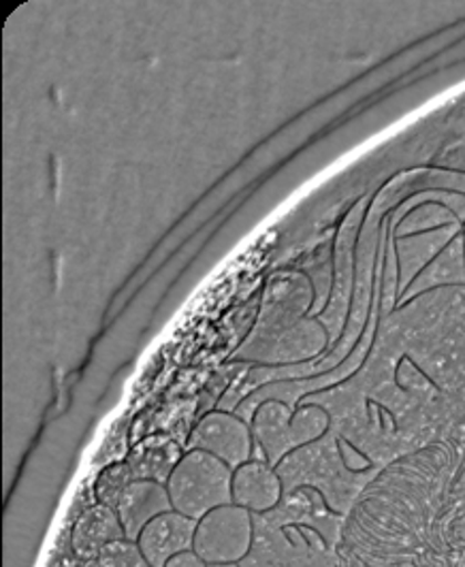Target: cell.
<instances>
[{"label": "cell", "mask_w": 465, "mask_h": 567, "mask_svg": "<svg viewBox=\"0 0 465 567\" xmlns=\"http://www.w3.org/2000/svg\"><path fill=\"white\" fill-rule=\"evenodd\" d=\"M232 470L205 451H188L167 481L175 512L195 520L232 504Z\"/></svg>", "instance_id": "obj_1"}, {"label": "cell", "mask_w": 465, "mask_h": 567, "mask_svg": "<svg viewBox=\"0 0 465 567\" xmlns=\"http://www.w3.org/2000/svg\"><path fill=\"white\" fill-rule=\"evenodd\" d=\"M252 512L241 506H223L199 518L195 550L207 566L237 564L246 559L252 544Z\"/></svg>", "instance_id": "obj_2"}, {"label": "cell", "mask_w": 465, "mask_h": 567, "mask_svg": "<svg viewBox=\"0 0 465 567\" xmlns=\"http://www.w3.org/2000/svg\"><path fill=\"white\" fill-rule=\"evenodd\" d=\"M190 451H205L218 456L232 470L250 461L252 435L248 425L229 412H211L190 435Z\"/></svg>", "instance_id": "obj_3"}, {"label": "cell", "mask_w": 465, "mask_h": 567, "mask_svg": "<svg viewBox=\"0 0 465 567\" xmlns=\"http://www.w3.org/2000/svg\"><path fill=\"white\" fill-rule=\"evenodd\" d=\"M199 520L169 511L152 518L137 536V546L147 567H165L177 553L193 550Z\"/></svg>", "instance_id": "obj_4"}, {"label": "cell", "mask_w": 465, "mask_h": 567, "mask_svg": "<svg viewBox=\"0 0 465 567\" xmlns=\"http://www.w3.org/2000/svg\"><path fill=\"white\" fill-rule=\"evenodd\" d=\"M282 497L280 476L265 461H248L232 472V504L252 514L273 511Z\"/></svg>", "instance_id": "obj_5"}, {"label": "cell", "mask_w": 465, "mask_h": 567, "mask_svg": "<svg viewBox=\"0 0 465 567\" xmlns=\"http://www.w3.org/2000/svg\"><path fill=\"white\" fill-rule=\"evenodd\" d=\"M174 511L167 484L156 481H133L122 493L116 512L124 536H140L152 518L163 512Z\"/></svg>", "instance_id": "obj_6"}, {"label": "cell", "mask_w": 465, "mask_h": 567, "mask_svg": "<svg viewBox=\"0 0 465 567\" xmlns=\"http://www.w3.org/2000/svg\"><path fill=\"white\" fill-rule=\"evenodd\" d=\"M179 461H182V453L172 440L152 437L144 444H140L126 463L135 481H156V483L167 484Z\"/></svg>", "instance_id": "obj_7"}, {"label": "cell", "mask_w": 465, "mask_h": 567, "mask_svg": "<svg viewBox=\"0 0 465 567\" xmlns=\"http://www.w3.org/2000/svg\"><path fill=\"white\" fill-rule=\"evenodd\" d=\"M101 564L103 567H147L137 542L128 538L107 542L101 550Z\"/></svg>", "instance_id": "obj_8"}, {"label": "cell", "mask_w": 465, "mask_h": 567, "mask_svg": "<svg viewBox=\"0 0 465 567\" xmlns=\"http://www.w3.org/2000/svg\"><path fill=\"white\" fill-rule=\"evenodd\" d=\"M165 567H207L204 559L197 555V550H184V553H177L175 557H172Z\"/></svg>", "instance_id": "obj_9"}, {"label": "cell", "mask_w": 465, "mask_h": 567, "mask_svg": "<svg viewBox=\"0 0 465 567\" xmlns=\"http://www.w3.org/2000/svg\"><path fill=\"white\" fill-rule=\"evenodd\" d=\"M207 567H239L237 564H216V566H207Z\"/></svg>", "instance_id": "obj_10"}]
</instances>
